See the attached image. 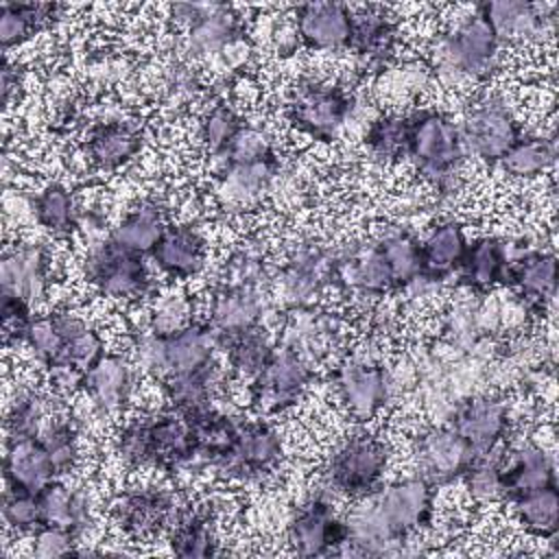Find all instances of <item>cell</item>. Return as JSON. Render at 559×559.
Masks as SVG:
<instances>
[{"instance_id": "obj_1", "label": "cell", "mask_w": 559, "mask_h": 559, "mask_svg": "<svg viewBox=\"0 0 559 559\" xmlns=\"http://www.w3.org/2000/svg\"><path fill=\"white\" fill-rule=\"evenodd\" d=\"M406 157L430 183L439 188L452 183L467 157L459 122L432 107L406 114Z\"/></svg>"}, {"instance_id": "obj_2", "label": "cell", "mask_w": 559, "mask_h": 559, "mask_svg": "<svg viewBox=\"0 0 559 559\" xmlns=\"http://www.w3.org/2000/svg\"><path fill=\"white\" fill-rule=\"evenodd\" d=\"M354 98L338 83L304 76L286 100V118L312 140H332L352 118Z\"/></svg>"}, {"instance_id": "obj_3", "label": "cell", "mask_w": 559, "mask_h": 559, "mask_svg": "<svg viewBox=\"0 0 559 559\" xmlns=\"http://www.w3.org/2000/svg\"><path fill=\"white\" fill-rule=\"evenodd\" d=\"M389 456V445L373 435L345 437L328 459L325 487L332 493L365 498L380 487Z\"/></svg>"}, {"instance_id": "obj_4", "label": "cell", "mask_w": 559, "mask_h": 559, "mask_svg": "<svg viewBox=\"0 0 559 559\" xmlns=\"http://www.w3.org/2000/svg\"><path fill=\"white\" fill-rule=\"evenodd\" d=\"M83 275L87 284L111 299H135L151 288L144 255L114 242L109 236L87 247Z\"/></svg>"}, {"instance_id": "obj_5", "label": "cell", "mask_w": 559, "mask_h": 559, "mask_svg": "<svg viewBox=\"0 0 559 559\" xmlns=\"http://www.w3.org/2000/svg\"><path fill=\"white\" fill-rule=\"evenodd\" d=\"M332 380L338 402L356 421L373 419L397 386L395 376L369 356H345L334 367Z\"/></svg>"}, {"instance_id": "obj_6", "label": "cell", "mask_w": 559, "mask_h": 559, "mask_svg": "<svg viewBox=\"0 0 559 559\" xmlns=\"http://www.w3.org/2000/svg\"><path fill=\"white\" fill-rule=\"evenodd\" d=\"M439 70L487 79L500 59V39L478 11L450 28L439 44Z\"/></svg>"}, {"instance_id": "obj_7", "label": "cell", "mask_w": 559, "mask_h": 559, "mask_svg": "<svg viewBox=\"0 0 559 559\" xmlns=\"http://www.w3.org/2000/svg\"><path fill=\"white\" fill-rule=\"evenodd\" d=\"M459 133L465 153L487 164H498V159L520 140L522 129L500 98L485 96L465 109L463 120L459 122Z\"/></svg>"}, {"instance_id": "obj_8", "label": "cell", "mask_w": 559, "mask_h": 559, "mask_svg": "<svg viewBox=\"0 0 559 559\" xmlns=\"http://www.w3.org/2000/svg\"><path fill=\"white\" fill-rule=\"evenodd\" d=\"M186 504L170 489L148 485L122 491L111 504L114 524L133 539H148L170 528L181 518Z\"/></svg>"}, {"instance_id": "obj_9", "label": "cell", "mask_w": 559, "mask_h": 559, "mask_svg": "<svg viewBox=\"0 0 559 559\" xmlns=\"http://www.w3.org/2000/svg\"><path fill=\"white\" fill-rule=\"evenodd\" d=\"M312 382V367L299 354L284 345L275 352L266 367L251 380V404L260 415H277L295 406Z\"/></svg>"}, {"instance_id": "obj_10", "label": "cell", "mask_w": 559, "mask_h": 559, "mask_svg": "<svg viewBox=\"0 0 559 559\" xmlns=\"http://www.w3.org/2000/svg\"><path fill=\"white\" fill-rule=\"evenodd\" d=\"M282 452H284L282 435L273 424L264 419L240 421L234 443L218 459L214 469L227 478H240V480L262 478L280 465Z\"/></svg>"}, {"instance_id": "obj_11", "label": "cell", "mask_w": 559, "mask_h": 559, "mask_svg": "<svg viewBox=\"0 0 559 559\" xmlns=\"http://www.w3.org/2000/svg\"><path fill=\"white\" fill-rule=\"evenodd\" d=\"M369 496L397 539L419 533L435 518V487L421 476L395 480Z\"/></svg>"}, {"instance_id": "obj_12", "label": "cell", "mask_w": 559, "mask_h": 559, "mask_svg": "<svg viewBox=\"0 0 559 559\" xmlns=\"http://www.w3.org/2000/svg\"><path fill=\"white\" fill-rule=\"evenodd\" d=\"M478 456L509 441V402L498 395L472 393L454 404L445 421Z\"/></svg>"}, {"instance_id": "obj_13", "label": "cell", "mask_w": 559, "mask_h": 559, "mask_svg": "<svg viewBox=\"0 0 559 559\" xmlns=\"http://www.w3.org/2000/svg\"><path fill=\"white\" fill-rule=\"evenodd\" d=\"M417 476L432 487H443L461 480L467 467L476 461L474 450L448 426H430L415 437L413 443Z\"/></svg>"}, {"instance_id": "obj_14", "label": "cell", "mask_w": 559, "mask_h": 559, "mask_svg": "<svg viewBox=\"0 0 559 559\" xmlns=\"http://www.w3.org/2000/svg\"><path fill=\"white\" fill-rule=\"evenodd\" d=\"M345 537V520L334 515V507L323 493L299 507L286 526V539L301 557L334 555Z\"/></svg>"}, {"instance_id": "obj_15", "label": "cell", "mask_w": 559, "mask_h": 559, "mask_svg": "<svg viewBox=\"0 0 559 559\" xmlns=\"http://www.w3.org/2000/svg\"><path fill=\"white\" fill-rule=\"evenodd\" d=\"M173 17L186 28L190 55H212L242 35L240 17L225 4H173Z\"/></svg>"}, {"instance_id": "obj_16", "label": "cell", "mask_w": 559, "mask_h": 559, "mask_svg": "<svg viewBox=\"0 0 559 559\" xmlns=\"http://www.w3.org/2000/svg\"><path fill=\"white\" fill-rule=\"evenodd\" d=\"M343 338V321L338 314L301 306L290 308L282 323V345L299 354L306 362H317L330 356Z\"/></svg>"}, {"instance_id": "obj_17", "label": "cell", "mask_w": 559, "mask_h": 559, "mask_svg": "<svg viewBox=\"0 0 559 559\" xmlns=\"http://www.w3.org/2000/svg\"><path fill=\"white\" fill-rule=\"evenodd\" d=\"M332 277V255L319 247H301L277 271L273 284L290 308L312 306Z\"/></svg>"}, {"instance_id": "obj_18", "label": "cell", "mask_w": 559, "mask_h": 559, "mask_svg": "<svg viewBox=\"0 0 559 559\" xmlns=\"http://www.w3.org/2000/svg\"><path fill=\"white\" fill-rule=\"evenodd\" d=\"M50 282V255L44 245L31 242L4 251L0 260V293L26 299L31 306L44 301Z\"/></svg>"}, {"instance_id": "obj_19", "label": "cell", "mask_w": 559, "mask_h": 559, "mask_svg": "<svg viewBox=\"0 0 559 559\" xmlns=\"http://www.w3.org/2000/svg\"><path fill=\"white\" fill-rule=\"evenodd\" d=\"M354 13L341 2H306L295 9V33L312 50L347 48Z\"/></svg>"}, {"instance_id": "obj_20", "label": "cell", "mask_w": 559, "mask_h": 559, "mask_svg": "<svg viewBox=\"0 0 559 559\" xmlns=\"http://www.w3.org/2000/svg\"><path fill=\"white\" fill-rule=\"evenodd\" d=\"M135 389V369L120 354H105L85 378V393L100 417H114L127 408Z\"/></svg>"}, {"instance_id": "obj_21", "label": "cell", "mask_w": 559, "mask_h": 559, "mask_svg": "<svg viewBox=\"0 0 559 559\" xmlns=\"http://www.w3.org/2000/svg\"><path fill=\"white\" fill-rule=\"evenodd\" d=\"M153 264L173 280H190L205 269L207 242L192 225H166L162 238L148 253Z\"/></svg>"}, {"instance_id": "obj_22", "label": "cell", "mask_w": 559, "mask_h": 559, "mask_svg": "<svg viewBox=\"0 0 559 559\" xmlns=\"http://www.w3.org/2000/svg\"><path fill=\"white\" fill-rule=\"evenodd\" d=\"M264 310L266 288L218 282V286L210 295L205 321L216 334H227L258 325Z\"/></svg>"}, {"instance_id": "obj_23", "label": "cell", "mask_w": 559, "mask_h": 559, "mask_svg": "<svg viewBox=\"0 0 559 559\" xmlns=\"http://www.w3.org/2000/svg\"><path fill=\"white\" fill-rule=\"evenodd\" d=\"M502 502H511L513 498L542 487H557L552 454L544 445L531 441L509 445L507 459L502 463Z\"/></svg>"}, {"instance_id": "obj_24", "label": "cell", "mask_w": 559, "mask_h": 559, "mask_svg": "<svg viewBox=\"0 0 559 559\" xmlns=\"http://www.w3.org/2000/svg\"><path fill=\"white\" fill-rule=\"evenodd\" d=\"M504 286H511L528 308H542L555 297L557 258L550 251L526 249L509 260Z\"/></svg>"}, {"instance_id": "obj_25", "label": "cell", "mask_w": 559, "mask_h": 559, "mask_svg": "<svg viewBox=\"0 0 559 559\" xmlns=\"http://www.w3.org/2000/svg\"><path fill=\"white\" fill-rule=\"evenodd\" d=\"M59 478L55 463L37 437L4 441V487L39 493Z\"/></svg>"}, {"instance_id": "obj_26", "label": "cell", "mask_w": 559, "mask_h": 559, "mask_svg": "<svg viewBox=\"0 0 559 559\" xmlns=\"http://www.w3.org/2000/svg\"><path fill=\"white\" fill-rule=\"evenodd\" d=\"M509 245L496 236H483L467 242L463 262L456 271L463 290L483 295L496 284H504L509 271Z\"/></svg>"}, {"instance_id": "obj_27", "label": "cell", "mask_w": 559, "mask_h": 559, "mask_svg": "<svg viewBox=\"0 0 559 559\" xmlns=\"http://www.w3.org/2000/svg\"><path fill=\"white\" fill-rule=\"evenodd\" d=\"M142 148V133L135 124L111 120L90 129L83 151L85 159L98 170H118L127 166Z\"/></svg>"}, {"instance_id": "obj_28", "label": "cell", "mask_w": 559, "mask_h": 559, "mask_svg": "<svg viewBox=\"0 0 559 559\" xmlns=\"http://www.w3.org/2000/svg\"><path fill=\"white\" fill-rule=\"evenodd\" d=\"M225 371L223 365L212 358L210 362L181 371V373H170L168 378L162 380L164 395L168 400V406L181 415H194L199 411L210 408V400L214 391L223 384Z\"/></svg>"}, {"instance_id": "obj_29", "label": "cell", "mask_w": 559, "mask_h": 559, "mask_svg": "<svg viewBox=\"0 0 559 559\" xmlns=\"http://www.w3.org/2000/svg\"><path fill=\"white\" fill-rule=\"evenodd\" d=\"M216 347L225 356L227 373L249 380H253L266 367L275 352V343L260 323L245 330L216 334Z\"/></svg>"}, {"instance_id": "obj_30", "label": "cell", "mask_w": 559, "mask_h": 559, "mask_svg": "<svg viewBox=\"0 0 559 559\" xmlns=\"http://www.w3.org/2000/svg\"><path fill=\"white\" fill-rule=\"evenodd\" d=\"M419 245L421 275L441 284L443 280L459 271L467 249V236L461 223L441 221L428 231V236Z\"/></svg>"}, {"instance_id": "obj_31", "label": "cell", "mask_w": 559, "mask_h": 559, "mask_svg": "<svg viewBox=\"0 0 559 559\" xmlns=\"http://www.w3.org/2000/svg\"><path fill=\"white\" fill-rule=\"evenodd\" d=\"M478 15L491 26L496 37L502 41H526L544 31L548 17L539 4L524 0H493L476 7Z\"/></svg>"}, {"instance_id": "obj_32", "label": "cell", "mask_w": 559, "mask_h": 559, "mask_svg": "<svg viewBox=\"0 0 559 559\" xmlns=\"http://www.w3.org/2000/svg\"><path fill=\"white\" fill-rule=\"evenodd\" d=\"M39 509L44 524H55L81 537L92 526V507L83 489L70 487L55 478L39 493Z\"/></svg>"}, {"instance_id": "obj_33", "label": "cell", "mask_w": 559, "mask_h": 559, "mask_svg": "<svg viewBox=\"0 0 559 559\" xmlns=\"http://www.w3.org/2000/svg\"><path fill=\"white\" fill-rule=\"evenodd\" d=\"M162 336L166 343L168 376L197 369L216 358V334L207 321H190L177 332Z\"/></svg>"}, {"instance_id": "obj_34", "label": "cell", "mask_w": 559, "mask_h": 559, "mask_svg": "<svg viewBox=\"0 0 559 559\" xmlns=\"http://www.w3.org/2000/svg\"><path fill=\"white\" fill-rule=\"evenodd\" d=\"M277 170H280L277 157L223 166L218 168V177H221L218 192L225 203L242 207L253 199H258L262 192H266Z\"/></svg>"}, {"instance_id": "obj_35", "label": "cell", "mask_w": 559, "mask_h": 559, "mask_svg": "<svg viewBox=\"0 0 559 559\" xmlns=\"http://www.w3.org/2000/svg\"><path fill=\"white\" fill-rule=\"evenodd\" d=\"M166 229L164 210L155 201H140L111 227L109 238L142 255L151 253Z\"/></svg>"}, {"instance_id": "obj_36", "label": "cell", "mask_w": 559, "mask_h": 559, "mask_svg": "<svg viewBox=\"0 0 559 559\" xmlns=\"http://www.w3.org/2000/svg\"><path fill=\"white\" fill-rule=\"evenodd\" d=\"M170 548L177 557L201 559L216 555L218 535L212 509H183L177 524L170 528Z\"/></svg>"}, {"instance_id": "obj_37", "label": "cell", "mask_w": 559, "mask_h": 559, "mask_svg": "<svg viewBox=\"0 0 559 559\" xmlns=\"http://www.w3.org/2000/svg\"><path fill=\"white\" fill-rule=\"evenodd\" d=\"M513 507L518 524L533 537L555 539L559 522V496L557 487H542L526 491L509 502Z\"/></svg>"}, {"instance_id": "obj_38", "label": "cell", "mask_w": 559, "mask_h": 559, "mask_svg": "<svg viewBox=\"0 0 559 559\" xmlns=\"http://www.w3.org/2000/svg\"><path fill=\"white\" fill-rule=\"evenodd\" d=\"M557 157L555 140L546 135H520V140L498 159L504 175L515 179H533L552 168Z\"/></svg>"}, {"instance_id": "obj_39", "label": "cell", "mask_w": 559, "mask_h": 559, "mask_svg": "<svg viewBox=\"0 0 559 559\" xmlns=\"http://www.w3.org/2000/svg\"><path fill=\"white\" fill-rule=\"evenodd\" d=\"M395 41V28L393 24L378 11H365L354 15L352 24V39H349V50H354L358 57H362L369 66L382 63Z\"/></svg>"}, {"instance_id": "obj_40", "label": "cell", "mask_w": 559, "mask_h": 559, "mask_svg": "<svg viewBox=\"0 0 559 559\" xmlns=\"http://www.w3.org/2000/svg\"><path fill=\"white\" fill-rule=\"evenodd\" d=\"M37 439L50 454L59 476L68 474L76 465L81 456V428L79 421L68 415V411L48 417L37 432Z\"/></svg>"}, {"instance_id": "obj_41", "label": "cell", "mask_w": 559, "mask_h": 559, "mask_svg": "<svg viewBox=\"0 0 559 559\" xmlns=\"http://www.w3.org/2000/svg\"><path fill=\"white\" fill-rule=\"evenodd\" d=\"M57 4L44 2H2L0 4V44L4 50L26 41L35 31L52 22Z\"/></svg>"}, {"instance_id": "obj_42", "label": "cell", "mask_w": 559, "mask_h": 559, "mask_svg": "<svg viewBox=\"0 0 559 559\" xmlns=\"http://www.w3.org/2000/svg\"><path fill=\"white\" fill-rule=\"evenodd\" d=\"M33 216L39 227L55 236H66L76 225V205L72 192L63 183L44 186L33 199Z\"/></svg>"}, {"instance_id": "obj_43", "label": "cell", "mask_w": 559, "mask_h": 559, "mask_svg": "<svg viewBox=\"0 0 559 559\" xmlns=\"http://www.w3.org/2000/svg\"><path fill=\"white\" fill-rule=\"evenodd\" d=\"M376 245L386 258L397 288H404L417 275H421V245L413 234L404 229H391L378 236Z\"/></svg>"}, {"instance_id": "obj_44", "label": "cell", "mask_w": 559, "mask_h": 559, "mask_svg": "<svg viewBox=\"0 0 559 559\" xmlns=\"http://www.w3.org/2000/svg\"><path fill=\"white\" fill-rule=\"evenodd\" d=\"M365 146L380 162H397L406 157V116L384 114L367 127Z\"/></svg>"}, {"instance_id": "obj_45", "label": "cell", "mask_w": 559, "mask_h": 559, "mask_svg": "<svg viewBox=\"0 0 559 559\" xmlns=\"http://www.w3.org/2000/svg\"><path fill=\"white\" fill-rule=\"evenodd\" d=\"M461 483L467 489V496L478 507H489L493 502H502L504 485H502V463L491 459H476Z\"/></svg>"}, {"instance_id": "obj_46", "label": "cell", "mask_w": 559, "mask_h": 559, "mask_svg": "<svg viewBox=\"0 0 559 559\" xmlns=\"http://www.w3.org/2000/svg\"><path fill=\"white\" fill-rule=\"evenodd\" d=\"M218 159V168L229 164H247V162H260L269 157H277L271 135L262 127L245 124L238 135L231 140V144L214 155Z\"/></svg>"}, {"instance_id": "obj_47", "label": "cell", "mask_w": 559, "mask_h": 559, "mask_svg": "<svg viewBox=\"0 0 559 559\" xmlns=\"http://www.w3.org/2000/svg\"><path fill=\"white\" fill-rule=\"evenodd\" d=\"M247 122H242L240 114L225 105V103H218L214 105L205 116H203V122H201V140L205 144V148L212 153V155H218L223 153L231 140L238 135V131L245 127Z\"/></svg>"}, {"instance_id": "obj_48", "label": "cell", "mask_w": 559, "mask_h": 559, "mask_svg": "<svg viewBox=\"0 0 559 559\" xmlns=\"http://www.w3.org/2000/svg\"><path fill=\"white\" fill-rule=\"evenodd\" d=\"M2 518L7 528H11L17 535H33L44 526L39 498L37 493H31V491L4 489Z\"/></svg>"}, {"instance_id": "obj_49", "label": "cell", "mask_w": 559, "mask_h": 559, "mask_svg": "<svg viewBox=\"0 0 559 559\" xmlns=\"http://www.w3.org/2000/svg\"><path fill=\"white\" fill-rule=\"evenodd\" d=\"M22 343L35 354V358L44 367L52 365L63 354V338H61L50 312L33 314V319L28 321V325L22 334Z\"/></svg>"}, {"instance_id": "obj_50", "label": "cell", "mask_w": 559, "mask_h": 559, "mask_svg": "<svg viewBox=\"0 0 559 559\" xmlns=\"http://www.w3.org/2000/svg\"><path fill=\"white\" fill-rule=\"evenodd\" d=\"M79 542V537L63 528V526H55V524H44L39 531L33 533V557L39 559H50V557H63V555H74V544Z\"/></svg>"}, {"instance_id": "obj_51", "label": "cell", "mask_w": 559, "mask_h": 559, "mask_svg": "<svg viewBox=\"0 0 559 559\" xmlns=\"http://www.w3.org/2000/svg\"><path fill=\"white\" fill-rule=\"evenodd\" d=\"M188 323H190L188 301L179 295H166L155 306L151 330L157 332V334H170V332H177L179 328H183Z\"/></svg>"}, {"instance_id": "obj_52", "label": "cell", "mask_w": 559, "mask_h": 559, "mask_svg": "<svg viewBox=\"0 0 559 559\" xmlns=\"http://www.w3.org/2000/svg\"><path fill=\"white\" fill-rule=\"evenodd\" d=\"M17 87H20L17 66H11L9 61H4V68H2V103H4V107L11 105V94Z\"/></svg>"}]
</instances>
